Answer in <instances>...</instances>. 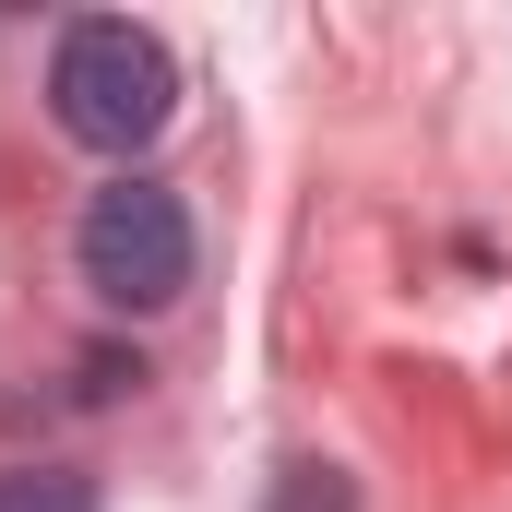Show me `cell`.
I'll use <instances>...</instances> for the list:
<instances>
[{
  "mask_svg": "<svg viewBox=\"0 0 512 512\" xmlns=\"http://www.w3.org/2000/svg\"><path fill=\"white\" fill-rule=\"evenodd\" d=\"M0 512H96V477H72V465H12V477H0Z\"/></svg>",
  "mask_w": 512,
  "mask_h": 512,
  "instance_id": "obj_3",
  "label": "cell"
},
{
  "mask_svg": "<svg viewBox=\"0 0 512 512\" xmlns=\"http://www.w3.org/2000/svg\"><path fill=\"white\" fill-rule=\"evenodd\" d=\"M48 108L72 143H96V155H131V143H155L167 108H179V60L120 24V12H96V24H72L60 36V60H48Z\"/></svg>",
  "mask_w": 512,
  "mask_h": 512,
  "instance_id": "obj_1",
  "label": "cell"
},
{
  "mask_svg": "<svg viewBox=\"0 0 512 512\" xmlns=\"http://www.w3.org/2000/svg\"><path fill=\"white\" fill-rule=\"evenodd\" d=\"M131 382H143V358H120V346L84 358V405H108V393H131Z\"/></svg>",
  "mask_w": 512,
  "mask_h": 512,
  "instance_id": "obj_4",
  "label": "cell"
},
{
  "mask_svg": "<svg viewBox=\"0 0 512 512\" xmlns=\"http://www.w3.org/2000/svg\"><path fill=\"white\" fill-rule=\"evenodd\" d=\"M72 262H84V286H96L108 310H167V298L191 286V215H179V191L108 179V191L84 203V227H72Z\"/></svg>",
  "mask_w": 512,
  "mask_h": 512,
  "instance_id": "obj_2",
  "label": "cell"
}]
</instances>
